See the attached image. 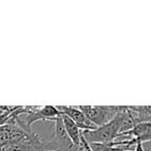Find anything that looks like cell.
Segmentation results:
<instances>
[{
	"mask_svg": "<svg viewBox=\"0 0 151 151\" xmlns=\"http://www.w3.org/2000/svg\"><path fill=\"white\" fill-rule=\"evenodd\" d=\"M132 136V139H136L138 142H150L151 140V122H145V123L136 124L132 128L123 132H119L117 136Z\"/></svg>",
	"mask_w": 151,
	"mask_h": 151,
	"instance_id": "5",
	"label": "cell"
},
{
	"mask_svg": "<svg viewBox=\"0 0 151 151\" xmlns=\"http://www.w3.org/2000/svg\"><path fill=\"white\" fill-rule=\"evenodd\" d=\"M124 107L125 106H78L81 112L97 127L113 119L118 113L123 111Z\"/></svg>",
	"mask_w": 151,
	"mask_h": 151,
	"instance_id": "2",
	"label": "cell"
},
{
	"mask_svg": "<svg viewBox=\"0 0 151 151\" xmlns=\"http://www.w3.org/2000/svg\"><path fill=\"white\" fill-rule=\"evenodd\" d=\"M60 114H64L67 117H69L76 125L80 128V130H93L97 127L95 126L84 114L81 112V110L78 107H73V106H58L56 107Z\"/></svg>",
	"mask_w": 151,
	"mask_h": 151,
	"instance_id": "4",
	"label": "cell"
},
{
	"mask_svg": "<svg viewBox=\"0 0 151 151\" xmlns=\"http://www.w3.org/2000/svg\"><path fill=\"white\" fill-rule=\"evenodd\" d=\"M134 151H144V148H143V144L140 142H138L136 145H134Z\"/></svg>",
	"mask_w": 151,
	"mask_h": 151,
	"instance_id": "9",
	"label": "cell"
},
{
	"mask_svg": "<svg viewBox=\"0 0 151 151\" xmlns=\"http://www.w3.org/2000/svg\"><path fill=\"white\" fill-rule=\"evenodd\" d=\"M134 124L150 122L151 107L150 106H127Z\"/></svg>",
	"mask_w": 151,
	"mask_h": 151,
	"instance_id": "8",
	"label": "cell"
},
{
	"mask_svg": "<svg viewBox=\"0 0 151 151\" xmlns=\"http://www.w3.org/2000/svg\"><path fill=\"white\" fill-rule=\"evenodd\" d=\"M52 121L55 123V142L58 144V146L66 147V148H68V149L73 147V143L70 142V140H69V138L67 137L66 132H65V129H64L61 115L54 118Z\"/></svg>",
	"mask_w": 151,
	"mask_h": 151,
	"instance_id": "6",
	"label": "cell"
},
{
	"mask_svg": "<svg viewBox=\"0 0 151 151\" xmlns=\"http://www.w3.org/2000/svg\"><path fill=\"white\" fill-rule=\"evenodd\" d=\"M126 106L124 110L120 113H118L113 119L109 122L105 123L104 125L99 126L93 130H84L81 132L85 140L88 143H110L113 142L117 138L118 134L121 129L122 119H123V114L125 111Z\"/></svg>",
	"mask_w": 151,
	"mask_h": 151,
	"instance_id": "1",
	"label": "cell"
},
{
	"mask_svg": "<svg viewBox=\"0 0 151 151\" xmlns=\"http://www.w3.org/2000/svg\"><path fill=\"white\" fill-rule=\"evenodd\" d=\"M61 118H62L63 126L66 132L67 137L69 138L70 142L73 143V146L79 147L80 146V137H81V130L78 126L76 125V123L67 117L64 114H61Z\"/></svg>",
	"mask_w": 151,
	"mask_h": 151,
	"instance_id": "7",
	"label": "cell"
},
{
	"mask_svg": "<svg viewBox=\"0 0 151 151\" xmlns=\"http://www.w3.org/2000/svg\"><path fill=\"white\" fill-rule=\"evenodd\" d=\"M60 112L56 106H44V107H36L32 112L27 114L26 118V129L28 134H31V125L36 121L44 120V121H52L54 118L60 116Z\"/></svg>",
	"mask_w": 151,
	"mask_h": 151,
	"instance_id": "3",
	"label": "cell"
}]
</instances>
